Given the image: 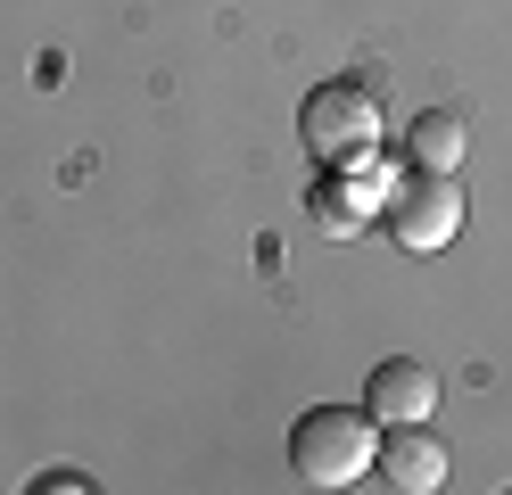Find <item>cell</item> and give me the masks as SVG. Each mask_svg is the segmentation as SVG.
<instances>
[{
  "label": "cell",
  "mask_w": 512,
  "mask_h": 495,
  "mask_svg": "<svg viewBox=\"0 0 512 495\" xmlns=\"http://www.w3.org/2000/svg\"><path fill=\"white\" fill-rule=\"evenodd\" d=\"M372 454H380V421L356 405H314V413H298V429H290V471L306 479V487H356V479H372Z\"/></svg>",
  "instance_id": "1"
},
{
  "label": "cell",
  "mask_w": 512,
  "mask_h": 495,
  "mask_svg": "<svg viewBox=\"0 0 512 495\" xmlns=\"http://www.w3.org/2000/svg\"><path fill=\"white\" fill-rule=\"evenodd\" d=\"M298 132H306V149L323 157V165H364V157H380V99H372V83H323L298 108Z\"/></svg>",
  "instance_id": "2"
},
{
  "label": "cell",
  "mask_w": 512,
  "mask_h": 495,
  "mask_svg": "<svg viewBox=\"0 0 512 495\" xmlns=\"http://www.w3.org/2000/svg\"><path fill=\"white\" fill-rule=\"evenodd\" d=\"M389 231H397V248H413V256L455 248V231H463V182L413 165L405 182H389Z\"/></svg>",
  "instance_id": "3"
},
{
  "label": "cell",
  "mask_w": 512,
  "mask_h": 495,
  "mask_svg": "<svg viewBox=\"0 0 512 495\" xmlns=\"http://www.w3.org/2000/svg\"><path fill=\"white\" fill-rule=\"evenodd\" d=\"M372 479H380V487H397V495H438V487H446V446L430 438V421H397V429H380Z\"/></svg>",
  "instance_id": "4"
},
{
  "label": "cell",
  "mask_w": 512,
  "mask_h": 495,
  "mask_svg": "<svg viewBox=\"0 0 512 495\" xmlns=\"http://www.w3.org/2000/svg\"><path fill=\"white\" fill-rule=\"evenodd\" d=\"M364 413H372L380 429L430 421V413H438V372H430V363H413V355H389V363L372 372V388H364Z\"/></svg>",
  "instance_id": "5"
},
{
  "label": "cell",
  "mask_w": 512,
  "mask_h": 495,
  "mask_svg": "<svg viewBox=\"0 0 512 495\" xmlns=\"http://www.w3.org/2000/svg\"><path fill=\"white\" fill-rule=\"evenodd\" d=\"M380 207V157L364 165H331V182H314V223L331 231V240H356Z\"/></svg>",
  "instance_id": "6"
},
{
  "label": "cell",
  "mask_w": 512,
  "mask_h": 495,
  "mask_svg": "<svg viewBox=\"0 0 512 495\" xmlns=\"http://www.w3.org/2000/svg\"><path fill=\"white\" fill-rule=\"evenodd\" d=\"M405 157L422 165V174H463V157H471V124H463L455 108L413 116V132H405Z\"/></svg>",
  "instance_id": "7"
}]
</instances>
